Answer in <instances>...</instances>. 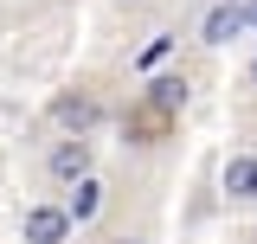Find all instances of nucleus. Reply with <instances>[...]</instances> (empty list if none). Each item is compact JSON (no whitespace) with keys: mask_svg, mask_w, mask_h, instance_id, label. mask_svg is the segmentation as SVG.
Here are the masks:
<instances>
[{"mask_svg":"<svg viewBox=\"0 0 257 244\" xmlns=\"http://www.w3.org/2000/svg\"><path fill=\"white\" fill-rule=\"evenodd\" d=\"M45 167H52V180H90V142L84 135L58 142V148L45 154Z\"/></svg>","mask_w":257,"mask_h":244,"instance_id":"f257e3e1","label":"nucleus"},{"mask_svg":"<svg viewBox=\"0 0 257 244\" xmlns=\"http://www.w3.org/2000/svg\"><path fill=\"white\" fill-rule=\"evenodd\" d=\"M20 231H26V244H64L71 238V218H64V206H32Z\"/></svg>","mask_w":257,"mask_h":244,"instance_id":"f03ea898","label":"nucleus"},{"mask_svg":"<svg viewBox=\"0 0 257 244\" xmlns=\"http://www.w3.org/2000/svg\"><path fill=\"white\" fill-rule=\"evenodd\" d=\"M225 193L231 199H257V154H231L225 161Z\"/></svg>","mask_w":257,"mask_h":244,"instance_id":"7ed1b4c3","label":"nucleus"},{"mask_svg":"<svg viewBox=\"0 0 257 244\" xmlns=\"http://www.w3.org/2000/svg\"><path fill=\"white\" fill-rule=\"evenodd\" d=\"M52 116H58L64 129H77V135H84V129L96 122V96H84V90H77V96H58V103H52Z\"/></svg>","mask_w":257,"mask_h":244,"instance_id":"20e7f679","label":"nucleus"},{"mask_svg":"<svg viewBox=\"0 0 257 244\" xmlns=\"http://www.w3.org/2000/svg\"><path fill=\"white\" fill-rule=\"evenodd\" d=\"M238 32H244V13H238L231 0L206 13V45H225V39H238Z\"/></svg>","mask_w":257,"mask_h":244,"instance_id":"39448f33","label":"nucleus"},{"mask_svg":"<svg viewBox=\"0 0 257 244\" xmlns=\"http://www.w3.org/2000/svg\"><path fill=\"white\" fill-rule=\"evenodd\" d=\"M96 206H103V180H77V193L64 199V218L84 225V218H96Z\"/></svg>","mask_w":257,"mask_h":244,"instance_id":"423d86ee","label":"nucleus"},{"mask_svg":"<svg viewBox=\"0 0 257 244\" xmlns=\"http://www.w3.org/2000/svg\"><path fill=\"white\" fill-rule=\"evenodd\" d=\"M148 103H155L161 116H167V109H180V103H187V84H180V77H161L155 90H148Z\"/></svg>","mask_w":257,"mask_h":244,"instance_id":"0eeeda50","label":"nucleus"},{"mask_svg":"<svg viewBox=\"0 0 257 244\" xmlns=\"http://www.w3.org/2000/svg\"><path fill=\"white\" fill-rule=\"evenodd\" d=\"M167 45H174L167 32H161V39H148V52H142V64H161V58H167Z\"/></svg>","mask_w":257,"mask_h":244,"instance_id":"6e6552de","label":"nucleus"},{"mask_svg":"<svg viewBox=\"0 0 257 244\" xmlns=\"http://www.w3.org/2000/svg\"><path fill=\"white\" fill-rule=\"evenodd\" d=\"M238 13H244V26H257V0H251V7H238Z\"/></svg>","mask_w":257,"mask_h":244,"instance_id":"1a4fd4ad","label":"nucleus"},{"mask_svg":"<svg viewBox=\"0 0 257 244\" xmlns=\"http://www.w3.org/2000/svg\"><path fill=\"white\" fill-rule=\"evenodd\" d=\"M251 84H257V64H251Z\"/></svg>","mask_w":257,"mask_h":244,"instance_id":"9d476101","label":"nucleus"}]
</instances>
